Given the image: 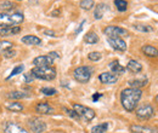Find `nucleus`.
Segmentation results:
<instances>
[{"mask_svg":"<svg viewBox=\"0 0 158 133\" xmlns=\"http://www.w3.org/2000/svg\"><path fill=\"white\" fill-rule=\"evenodd\" d=\"M27 97H29V95L26 92H22V91H12L7 95V98H10V99H23Z\"/></svg>","mask_w":158,"mask_h":133,"instance_id":"b1692460","label":"nucleus"},{"mask_svg":"<svg viewBox=\"0 0 158 133\" xmlns=\"http://www.w3.org/2000/svg\"><path fill=\"white\" fill-rule=\"evenodd\" d=\"M110 69H111V72L113 73V74H123L124 72H125V68L119 63L118 61H113V62H111L110 64Z\"/></svg>","mask_w":158,"mask_h":133,"instance_id":"aec40b11","label":"nucleus"},{"mask_svg":"<svg viewBox=\"0 0 158 133\" xmlns=\"http://www.w3.org/2000/svg\"><path fill=\"white\" fill-rule=\"evenodd\" d=\"M103 34L107 38H122V37H128V30L117 25H108L103 29Z\"/></svg>","mask_w":158,"mask_h":133,"instance_id":"0eeeda50","label":"nucleus"},{"mask_svg":"<svg viewBox=\"0 0 158 133\" xmlns=\"http://www.w3.org/2000/svg\"><path fill=\"white\" fill-rule=\"evenodd\" d=\"M10 47H12V42H10V41H5V40L0 41V55H1L6 49H10Z\"/></svg>","mask_w":158,"mask_h":133,"instance_id":"2f4dec72","label":"nucleus"},{"mask_svg":"<svg viewBox=\"0 0 158 133\" xmlns=\"http://www.w3.org/2000/svg\"><path fill=\"white\" fill-rule=\"evenodd\" d=\"M156 102H157V103H158V95L156 96Z\"/></svg>","mask_w":158,"mask_h":133,"instance_id":"ea45409f","label":"nucleus"},{"mask_svg":"<svg viewBox=\"0 0 158 133\" xmlns=\"http://www.w3.org/2000/svg\"><path fill=\"white\" fill-rule=\"evenodd\" d=\"M45 34H49V37H56V35H55V33H54V32H51V30H45Z\"/></svg>","mask_w":158,"mask_h":133,"instance_id":"58836bf2","label":"nucleus"},{"mask_svg":"<svg viewBox=\"0 0 158 133\" xmlns=\"http://www.w3.org/2000/svg\"><path fill=\"white\" fill-rule=\"evenodd\" d=\"M21 41L24 45H29V46H38L41 44V39L35 37V35H26L21 39Z\"/></svg>","mask_w":158,"mask_h":133,"instance_id":"f3484780","label":"nucleus"},{"mask_svg":"<svg viewBox=\"0 0 158 133\" xmlns=\"http://www.w3.org/2000/svg\"><path fill=\"white\" fill-rule=\"evenodd\" d=\"M134 28L139 32H143V33H150L153 30V28L148 24H139L138 23V24H134Z\"/></svg>","mask_w":158,"mask_h":133,"instance_id":"a878e982","label":"nucleus"},{"mask_svg":"<svg viewBox=\"0 0 158 133\" xmlns=\"http://www.w3.org/2000/svg\"><path fill=\"white\" fill-rule=\"evenodd\" d=\"M35 111H37L38 114H41V115H51V114H54L55 110H54V108H52L49 103L41 102V103H38V104H37Z\"/></svg>","mask_w":158,"mask_h":133,"instance_id":"4468645a","label":"nucleus"},{"mask_svg":"<svg viewBox=\"0 0 158 133\" xmlns=\"http://www.w3.org/2000/svg\"><path fill=\"white\" fill-rule=\"evenodd\" d=\"M101 93H95V95L93 96V100H94V102H96V100H98V99H99L100 97H101Z\"/></svg>","mask_w":158,"mask_h":133,"instance_id":"4c0bfd02","label":"nucleus"},{"mask_svg":"<svg viewBox=\"0 0 158 133\" xmlns=\"http://www.w3.org/2000/svg\"><path fill=\"white\" fill-rule=\"evenodd\" d=\"M14 4L11 2V1H5V2H2L1 5H0V9L1 10H4V11H11L12 9H14Z\"/></svg>","mask_w":158,"mask_h":133,"instance_id":"72a5a7b5","label":"nucleus"},{"mask_svg":"<svg viewBox=\"0 0 158 133\" xmlns=\"http://www.w3.org/2000/svg\"><path fill=\"white\" fill-rule=\"evenodd\" d=\"M147 84V79L146 77H141V79H134V80H130L129 81V86L133 87V88H139L145 86Z\"/></svg>","mask_w":158,"mask_h":133,"instance_id":"412c9836","label":"nucleus"},{"mask_svg":"<svg viewBox=\"0 0 158 133\" xmlns=\"http://www.w3.org/2000/svg\"><path fill=\"white\" fill-rule=\"evenodd\" d=\"M23 69H24V67H23V64H20V65H17V67H15L14 69H12V72H11V74L7 76L6 79L9 80V79H11V77H14V76L19 75V74H21L22 72H23Z\"/></svg>","mask_w":158,"mask_h":133,"instance_id":"c85d7f7f","label":"nucleus"},{"mask_svg":"<svg viewBox=\"0 0 158 133\" xmlns=\"http://www.w3.org/2000/svg\"><path fill=\"white\" fill-rule=\"evenodd\" d=\"M21 32V28L17 27H5L0 29V37H14Z\"/></svg>","mask_w":158,"mask_h":133,"instance_id":"2eb2a0df","label":"nucleus"},{"mask_svg":"<svg viewBox=\"0 0 158 133\" xmlns=\"http://www.w3.org/2000/svg\"><path fill=\"white\" fill-rule=\"evenodd\" d=\"M60 58L57 52H50L45 56H38L33 59V64L35 67H51L54 64V61Z\"/></svg>","mask_w":158,"mask_h":133,"instance_id":"39448f33","label":"nucleus"},{"mask_svg":"<svg viewBox=\"0 0 158 133\" xmlns=\"http://www.w3.org/2000/svg\"><path fill=\"white\" fill-rule=\"evenodd\" d=\"M23 76H24V81L27 82V84H29V82H32L35 77L33 76V74L29 72V73H26V74H23Z\"/></svg>","mask_w":158,"mask_h":133,"instance_id":"c9c22d12","label":"nucleus"},{"mask_svg":"<svg viewBox=\"0 0 158 133\" xmlns=\"http://www.w3.org/2000/svg\"><path fill=\"white\" fill-rule=\"evenodd\" d=\"M84 23H85V21H83V22H81V23H80V24H79L78 29H77V30H76V33H74V34H76V35H77V34H79V33H80V30H81V29H83V24H84Z\"/></svg>","mask_w":158,"mask_h":133,"instance_id":"e433bc0d","label":"nucleus"},{"mask_svg":"<svg viewBox=\"0 0 158 133\" xmlns=\"http://www.w3.org/2000/svg\"><path fill=\"white\" fill-rule=\"evenodd\" d=\"M91 73H93V69L90 67H78L74 69L73 76L80 84H86L91 77Z\"/></svg>","mask_w":158,"mask_h":133,"instance_id":"423d86ee","label":"nucleus"},{"mask_svg":"<svg viewBox=\"0 0 158 133\" xmlns=\"http://www.w3.org/2000/svg\"><path fill=\"white\" fill-rule=\"evenodd\" d=\"M88 58H89L91 62H98V61H100V59L102 58V55H101L100 52H98V51H95V52H90V53L88 55Z\"/></svg>","mask_w":158,"mask_h":133,"instance_id":"7c9ffc66","label":"nucleus"},{"mask_svg":"<svg viewBox=\"0 0 158 133\" xmlns=\"http://www.w3.org/2000/svg\"><path fill=\"white\" fill-rule=\"evenodd\" d=\"M127 69L130 70L131 73L136 74V73H141L142 72V64L138 62V61H134V59H130L127 64Z\"/></svg>","mask_w":158,"mask_h":133,"instance_id":"a211bd4d","label":"nucleus"},{"mask_svg":"<svg viewBox=\"0 0 158 133\" xmlns=\"http://www.w3.org/2000/svg\"><path fill=\"white\" fill-rule=\"evenodd\" d=\"M141 97H142V91L139 88H133V87L124 88L120 93L122 107L127 111H134L138 107V103L140 102Z\"/></svg>","mask_w":158,"mask_h":133,"instance_id":"f257e3e1","label":"nucleus"},{"mask_svg":"<svg viewBox=\"0 0 158 133\" xmlns=\"http://www.w3.org/2000/svg\"><path fill=\"white\" fill-rule=\"evenodd\" d=\"M114 5H116L117 10L120 12H124L128 9V2L125 0H114Z\"/></svg>","mask_w":158,"mask_h":133,"instance_id":"cd10ccee","label":"nucleus"},{"mask_svg":"<svg viewBox=\"0 0 158 133\" xmlns=\"http://www.w3.org/2000/svg\"><path fill=\"white\" fill-rule=\"evenodd\" d=\"M130 132L133 133H158L157 127L153 126H142V125H131Z\"/></svg>","mask_w":158,"mask_h":133,"instance_id":"9b49d317","label":"nucleus"},{"mask_svg":"<svg viewBox=\"0 0 158 133\" xmlns=\"http://www.w3.org/2000/svg\"><path fill=\"white\" fill-rule=\"evenodd\" d=\"M2 56L5 58H12V57H15V55H16V51L12 49V47H10V49H6L2 53H1Z\"/></svg>","mask_w":158,"mask_h":133,"instance_id":"473e14b6","label":"nucleus"},{"mask_svg":"<svg viewBox=\"0 0 158 133\" xmlns=\"http://www.w3.org/2000/svg\"><path fill=\"white\" fill-rule=\"evenodd\" d=\"M40 92L45 96H54L57 93V91L52 87H43V88H40Z\"/></svg>","mask_w":158,"mask_h":133,"instance_id":"c756f323","label":"nucleus"},{"mask_svg":"<svg viewBox=\"0 0 158 133\" xmlns=\"http://www.w3.org/2000/svg\"><path fill=\"white\" fill-rule=\"evenodd\" d=\"M4 132L5 133H29L27 130H24L23 127H21L20 125L15 123V122H6L5 127H4Z\"/></svg>","mask_w":158,"mask_h":133,"instance_id":"ddd939ff","label":"nucleus"},{"mask_svg":"<svg viewBox=\"0 0 158 133\" xmlns=\"http://www.w3.org/2000/svg\"><path fill=\"white\" fill-rule=\"evenodd\" d=\"M24 21V16L21 12H1L0 27H17Z\"/></svg>","mask_w":158,"mask_h":133,"instance_id":"f03ea898","label":"nucleus"},{"mask_svg":"<svg viewBox=\"0 0 158 133\" xmlns=\"http://www.w3.org/2000/svg\"><path fill=\"white\" fill-rule=\"evenodd\" d=\"M31 73L35 79L45 81H51L56 77V69L54 67H34Z\"/></svg>","mask_w":158,"mask_h":133,"instance_id":"7ed1b4c3","label":"nucleus"},{"mask_svg":"<svg viewBox=\"0 0 158 133\" xmlns=\"http://www.w3.org/2000/svg\"><path fill=\"white\" fill-rule=\"evenodd\" d=\"M95 6V2H94V0H81L80 1V7L83 9V10H91L93 7Z\"/></svg>","mask_w":158,"mask_h":133,"instance_id":"bb28decb","label":"nucleus"},{"mask_svg":"<svg viewBox=\"0 0 158 133\" xmlns=\"http://www.w3.org/2000/svg\"><path fill=\"white\" fill-rule=\"evenodd\" d=\"M29 128L34 133H43L46 131V123L39 117H32L28 121Z\"/></svg>","mask_w":158,"mask_h":133,"instance_id":"1a4fd4ad","label":"nucleus"},{"mask_svg":"<svg viewBox=\"0 0 158 133\" xmlns=\"http://www.w3.org/2000/svg\"><path fill=\"white\" fill-rule=\"evenodd\" d=\"M107 9H108V6H107L106 4H103V2L98 4V5L95 6V11H94V17H95V19L102 18L103 15H105V12L107 11Z\"/></svg>","mask_w":158,"mask_h":133,"instance_id":"6ab92c4d","label":"nucleus"},{"mask_svg":"<svg viewBox=\"0 0 158 133\" xmlns=\"http://www.w3.org/2000/svg\"><path fill=\"white\" fill-rule=\"evenodd\" d=\"M6 109L10 110V111H14V113H20L23 110V105L21 103H17V102H10L7 103L6 105Z\"/></svg>","mask_w":158,"mask_h":133,"instance_id":"5701e85b","label":"nucleus"},{"mask_svg":"<svg viewBox=\"0 0 158 133\" xmlns=\"http://www.w3.org/2000/svg\"><path fill=\"white\" fill-rule=\"evenodd\" d=\"M72 108L78 114L79 117L81 120H84L85 122H90V121H93L95 119V111L91 108H89V107H85V105H81V104H78V103H74L72 105Z\"/></svg>","mask_w":158,"mask_h":133,"instance_id":"20e7f679","label":"nucleus"},{"mask_svg":"<svg viewBox=\"0 0 158 133\" xmlns=\"http://www.w3.org/2000/svg\"><path fill=\"white\" fill-rule=\"evenodd\" d=\"M107 130H108V122H103V123L94 126L91 128V133H105Z\"/></svg>","mask_w":158,"mask_h":133,"instance_id":"393cba45","label":"nucleus"},{"mask_svg":"<svg viewBox=\"0 0 158 133\" xmlns=\"http://www.w3.org/2000/svg\"><path fill=\"white\" fill-rule=\"evenodd\" d=\"M107 41L111 45V47L117 51L124 52L127 50V44L122 38H107Z\"/></svg>","mask_w":158,"mask_h":133,"instance_id":"9d476101","label":"nucleus"},{"mask_svg":"<svg viewBox=\"0 0 158 133\" xmlns=\"http://www.w3.org/2000/svg\"><path fill=\"white\" fill-rule=\"evenodd\" d=\"M63 110H64L67 114L69 115L71 117H73V119H76V120H79V119H80V117L78 116V114H77L74 110H71V109H67V108H63Z\"/></svg>","mask_w":158,"mask_h":133,"instance_id":"f704fd0d","label":"nucleus"},{"mask_svg":"<svg viewBox=\"0 0 158 133\" xmlns=\"http://www.w3.org/2000/svg\"><path fill=\"white\" fill-rule=\"evenodd\" d=\"M99 80L101 81V84H105V85H113L118 81V76L113 73H108V72H105L102 74H100Z\"/></svg>","mask_w":158,"mask_h":133,"instance_id":"f8f14e48","label":"nucleus"},{"mask_svg":"<svg viewBox=\"0 0 158 133\" xmlns=\"http://www.w3.org/2000/svg\"><path fill=\"white\" fill-rule=\"evenodd\" d=\"M135 115L140 120H148L155 115V109H153V107L151 104L146 103V104L139 107L138 109L135 110Z\"/></svg>","mask_w":158,"mask_h":133,"instance_id":"6e6552de","label":"nucleus"},{"mask_svg":"<svg viewBox=\"0 0 158 133\" xmlns=\"http://www.w3.org/2000/svg\"><path fill=\"white\" fill-rule=\"evenodd\" d=\"M141 51L145 56L147 57H152V58H156L158 57V49L152 46V45H145L141 47Z\"/></svg>","mask_w":158,"mask_h":133,"instance_id":"dca6fc26","label":"nucleus"},{"mask_svg":"<svg viewBox=\"0 0 158 133\" xmlns=\"http://www.w3.org/2000/svg\"><path fill=\"white\" fill-rule=\"evenodd\" d=\"M84 41L86 44H89V45H94V44H96L99 41V37H98V34L95 32H89V33H86L84 35Z\"/></svg>","mask_w":158,"mask_h":133,"instance_id":"4be33fe9","label":"nucleus"}]
</instances>
